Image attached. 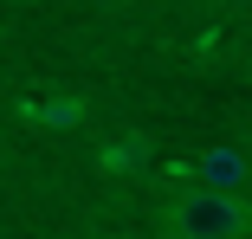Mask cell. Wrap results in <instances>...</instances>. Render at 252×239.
<instances>
[{"instance_id": "6da1fadb", "label": "cell", "mask_w": 252, "mask_h": 239, "mask_svg": "<svg viewBox=\"0 0 252 239\" xmlns=\"http://www.w3.org/2000/svg\"><path fill=\"white\" fill-rule=\"evenodd\" d=\"M168 233L175 239H239L252 233V207L226 187H188L168 207Z\"/></svg>"}, {"instance_id": "7a4b0ae2", "label": "cell", "mask_w": 252, "mask_h": 239, "mask_svg": "<svg viewBox=\"0 0 252 239\" xmlns=\"http://www.w3.org/2000/svg\"><path fill=\"white\" fill-rule=\"evenodd\" d=\"M194 175H200V187H226V194H239V187L252 181V162L239 155V149H207L194 162Z\"/></svg>"}, {"instance_id": "3957f363", "label": "cell", "mask_w": 252, "mask_h": 239, "mask_svg": "<svg viewBox=\"0 0 252 239\" xmlns=\"http://www.w3.org/2000/svg\"><path fill=\"white\" fill-rule=\"evenodd\" d=\"M136 155H142V136H123V142H117V149H110V168L123 175V162H136Z\"/></svg>"}, {"instance_id": "277c9868", "label": "cell", "mask_w": 252, "mask_h": 239, "mask_svg": "<svg viewBox=\"0 0 252 239\" xmlns=\"http://www.w3.org/2000/svg\"><path fill=\"white\" fill-rule=\"evenodd\" d=\"M91 7H123V0H91Z\"/></svg>"}]
</instances>
